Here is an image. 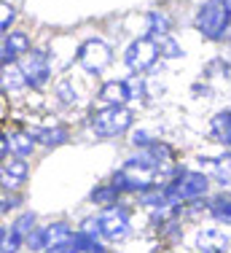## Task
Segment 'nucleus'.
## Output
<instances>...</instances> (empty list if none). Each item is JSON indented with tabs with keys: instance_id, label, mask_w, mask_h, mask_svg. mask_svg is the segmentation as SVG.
Here are the masks:
<instances>
[{
	"instance_id": "f257e3e1",
	"label": "nucleus",
	"mask_w": 231,
	"mask_h": 253,
	"mask_svg": "<svg viewBox=\"0 0 231 253\" xmlns=\"http://www.w3.org/2000/svg\"><path fill=\"white\" fill-rule=\"evenodd\" d=\"M231 22V0H204L199 5L193 25L207 41H221Z\"/></svg>"
},
{
	"instance_id": "f03ea898",
	"label": "nucleus",
	"mask_w": 231,
	"mask_h": 253,
	"mask_svg": "<svg viewBox=\"0 0 231 253\" xmlns=\"http://www.w3.org/2000/svg\"><path fill=\"white\" fill-rule=\"evenodd\" d=\"M207 189H210V178L204 172H196V170H180L178 175L164 186V191H167L172 205L193 202V200L207 194Z\"/></svg>"
},
{
	"instance_id": "7ed1b4c3",
	"label": "nucleus",
	"mask_w": 231,
	"mask_h": 253,
	"mask_svg": "<svg viewBox=\"0 0 231 253\" xmlns=\"http://www.w3.org/2000/svg\"><path fill=\"white\" fill-rule=\"evenodd\" d=\"M135 122V113L126 105H113V108H102V111L92 113V132L97 137H118Z\"/></svg>"
},
{
	"instance_id": "20e7f679",
	"label": "nucleus",
	"mask_w": 231,
	"mask_h": 253,
	"mask_svg": "<svg viewBox=\"0 0 231 253\" xmlns=\"http://www.w3.org/2000/svg\"><path fill=\"white\" fill-rule=\"evenodd\" d=\"M159 41L151 38V35H140L135 38L129 46H126L124 51V62L126 68L132 70V73H145V70H151L156 65V59H159Z\"/></svg>"
},
{
	"instance_id": "39448f33",
	"label": "nucleus",
	"mask_w": 231,
	"mask_h": 253,
	"mask_svg": "<svg viewBox=\"0 0 231 253\" xmlns=\"http://www.w3.org/2000/svg\"><path fill=\"white\" fill-rule=\"evenodd\" d=\"M76 59H78V65H81L86 73H102V70L111 65V59H113V51H111V46L105 43V41H100V38H89V41H83L81 46H78V54H76Z\"/></svg>"
},
{
	"instance_id": "423d86ee",
	"label": "nucleus",
	"mask_w": 231,
	"mask_h": 253,
	"mask_svg": "<svg viewBox=\"0 0 231 253\" xmlns=\"http://www.w3.org/2000/svg\"><path fill=\"white\" fill-rule=\"evenodd\" d=\"M100 226H102V237L108 243H121L129 234V213L124 205H111V208L100 210Z\"/></svg>"
},
{
	"instance_id": "0eeeda50",
	"label": "nucleus",
	"mask_w": 231,
	"mask_h": 253,
	"mask_svg": "<svg viewBox=\"0 0 231 253\" xmlns=\"http://www.w3.org/2000/svg\"><path fill=\"white\" fill-rule=\"evenodd\" d=\"M19 68L24 78H27V86L33 89H43L51 81V59H48V54L43 49H33L30 54H24Z\"/></svg>"
},
{
	"instance_id": "6e6552de",
	"label": "nucleus",
	"mask_w": 231,
	"mask_h": 253,
	"mask_svg": "<svg viewBox=\"0 0 231 253\" xmlns=\"http://www.w3.org/2000/svg\"><path fill=\"white\" fill-rule=\"evenodd\" d=\"M199 253H226L231 248V234L221 226H204L196 234Z\"/></svg>"
},
{
	"instance_id": "1a4fd4ad",
	"label": "nucleus",
	"mask_w": 231,
	"mask_h": 253,
	"mask_svg": "<svg viewBox=\"0 0 231 253\" xmlns=\"http://www.w3.org/2000/svg\"><path fill=\"white\" fill-rule=\"evenodd\" d=\"M30 38L27 33H19V30H11L8 35L3 38V68H8V65H14V59L19 57V54H30Z\"/></svg>"
},
{
	"instance_id": "9d476101",
	"label": "nucleus",
	"mask_w": 231,
	"mask_h": 253,
	"mask_svg": "<svg viewBox=\"0 0 231 253\" xmlns=\"http://www.w3.org/2000/svg\"><path fill=\"white\" fill-rule=\"evenodd\" d=\"M30 167L27 162L22 159V156H8V159H3V189H19V183L24 178H27Z\"/></svg>"
},
{
	"instance_id": "9b49d317",
	"label": "nucleus",
	"mask_w": 231,
	"mask_h": 253,
	"mask_svg": "<svg viewBox=\"0 0 231 253\" xmlns=\"http://www.w3.org/2000/svg\"><path fill=\"white\" fill-rule=\"evenodd\" d=\"M199 167L204 170V175L210 172L221 186H231V151L218 156V159H204L202 156V159H199Z\"/></svg>"
},
{
	"instance_id": "f8f14e48",
	"label": "nucleus",
	"mask_w": 231,
	"mask_h": 253,
	"mask_svg": "<svg viewBox=\"0 0 231 253\" xmlns=\"http://www.w3.org/2000/svg\"><path fill=\"white\" fill-rule=\"evenodd\" d=\"M97 97L105 102V108H113V105H124L129 97V86H126V81H118V78H113V81H105L100 86V92H97Z\"/></svg>"
},
{
	"instance_id": "ddd939ff",
	"label": "nucleus",
	"mask_w": 231,
	"mask_h": 253,
	"mask_svg": "<svg viewBox=\"0 0 231 253\" xmlns=\"http://www.w3.org/2000/svg\"><path fill=\"white\" fill-rule=\"evenodd\" d=\"M210 135H212V140H215V143H221V146H226L231 151V108L218 111L215 116H212Z\"/></svg>"
},
{
	"instance_id": "4468645a",
	"label": "nucleus",
	"mask_w": 231,
	"mask_h": 253,
	"mask_svg": "<svg viewBox=\"0 0 231 253\" xmlns=\"http://www.w3.org/2000/svg\"><path fill=\"white\" fill-rule=\"evenodd\" d=\"M30 137L43 146H62L68 140V129L65 126H46V129H30Z\"/></svg>"
},
{
	"instance_id": "2eb2a0df",
	"label": "nucleus",
	"mask_w": 231,
	"mask_h": 253,
	"mask_svg": "<svg viewBox=\"0 0 231 253\" xmlns=\"http://www.w3.org/2000/svg\"><path fill=\"white\" fill-rule=\"evenodd\" d=\"M5 135H8V132H5ZM8 146H11V154H14V156L27 159V156L33 154V148H35V140L30 137V132H11V135H8Z\"/></svg>"
},
{
	"instance_id": "dca6fc26",
	"label": "nucleus",
	"mask_w": 231,
	"mask_h": 253,
	"mask_svg": "<svg viewBox=\"0 0 231 253\" xmlns=\"http://www.w3.org/2000/svg\"><path fill=\"white\" fill-rule=\"evenodd\" d=\"M22 243H27V237L22 232H16L14 224H11V229L8 226L0 229V251L3 253H16L22 248Z\"/></svg>"
},
{
	"instance_id": "f3484780",
	"label": "nucleus",
	"mask_w": 231,
	"mask_h": 253,
	"mask_svg": "<svg viewBox=\"0 0 231 253\" xmlns=\"http://www.w3.org/2000/svg\"><path fill=\"white\" fill-rule=\"evenodd\" d=\"M24 86H27V78H24L22 68H16V65L3 68V92H19Z\"/></svg>"
},
{
	"instance_id": "a211bd4d",
	"label": "nucleus",
	"mask_w": 231,
	"mask_h": 253,
	"mask_svg": "<svg viewBox=\"0 0 231 253\" xmlns=\"http://www.w3.org/2000/svg\"><path fill=\"white\" fill-rule=\"evenodd\" d=\"M207 210H210V215L215 221L231 226V197H215V200L207 205Z\"/></svg>"
},
{
	"instance_id": "6ab92c4d",
	"label": "nucleus",
	"mask_w": 231,
	"mask_h": 253,
	"mask_svg": "<svg viewBox=\"0 0 231 253\" xmlns=\"http://www.w3.org/2000/svg\"><path fill=\"white\" fill-rule=\"evenodd\" d=\"M167 33H169V19L161 11H151L148 14V35L161 41V38H167Z\"/></svg>"
},
{
	"instance_id": "aec40b11",
	"label": "nucleus",
	"mask_w": 231,
	"mask_h": 253,
	"mask_svg": "<svg viewBox=\"0 0 231 253\" xmlns=\"http://www.w3.org/2000/svg\"><path fill=\"white\" fill-rule=\"evenodd\" d=\"M118 194L121 191L116 189L113 183H105V186H97L92 191V202L102 205V208H111V205H118Z\"/></svg>"
},
{
	"instance_id": "412c9836",
	"label": "nucleus",
	"mask_w": 231,
	"mask_h": 253,
	"mask_svg": "<svg viewBox=\"0 0 231 253\" xmlns=\"http://www.w3.org/2000/svg\"><path fill=\"white\" fill-rule=\"evenodd\" d=\"M43 232H46V240H48V248L51 245H57V243H62V240H68L70 237V226L65 224V221H57V224H48V226H43ZM46 248V251H48Z\"/></svg>"
},
{
	"instance_id": "4be33fe9",
	"label": "nucleus",
	"mask_w": 231,
	"mask_h": 253,
	"mask_svg": "<svg viewBox=\"0 0 231 253\" xmlns=\"http://www.w3.org/2000/svg\"><path fill=\"white\" fill-rule=\"evenodd\" d=\"M159 51L164 59H180L183 57V49H180V43L172 38V35H167V38L159 41Z\"/></svg>"
},
{
	"instance_id": "5701e85b",
	"label": "nucleus",
	"mask_w": 231,
	"mask_h": 253,
	"mask_svg": "<svg viewBox=\"0 0 231 253\" xmlns=\"http://www.w3.org/2000/svg\"><path fill=\"white\" fill-rule=\"evenodd\" d=\"M54 94L59 97V102H62V105H73V102L78 100V92H76V86H73L70 81H62V84H57V89H54Z\"/></svg>"
},
{
	"instance_id": "b1692460",
	"label": "nucleus",
	"mask_w": 231,
	"mask_h": 253,
	"mask_svg": "<svg viewBox=\"0 0 231 253\" xmlns=\"http://www.w3.org/2000/svg\"><path fill=\"white\" fill-rule=\"evenodd\" d=\"M27 248H30V251H40V253H46V248H48V240H46L43 226L27 234Z\"/></svg>"
},
{
	"instance_id": "393cba45",
	"label": "nucleus",
	"mask_w": 231,
	"mask_h": 253,
	"mask_svg": "<svg viewBox=\"0 0 231 253\" xmlns=\"http://www.w3.org/2000/svg\"><path fill=\"white\" fill-rule=\"evenodd\" d=\"M81 234H86L89 240H94V243H100V237H102V226H100V218H86L81 224V229H78Z\"/></svg>"
},
{
	"instance_id": "a878e982",
	"label": "nucleus",
	"mask_w": 231,
	"mask_h": 253,
	"mask_svg": "<svg viewBox=\"0 0 231 253\" xmlns=\"http://www.w3.org/2000/svg\"><path fill=\"white\" fill-rule=\"evenodd\" d=\"M14 229H16V232H22L24 237H27L30 232H35V213H22L19 218L14 221Z\"/></svg>"
},
{
	"instance_id": "bb28decb",
	"label": "nucleus",
	"mask_w": 231,
	"mask_h": 253,
	"mask_svg": "<svg viewBox=\"0 0 231 253\" xmlns=\"http://www.w3.org/2000/svg\"><path fill=\"white\" fill-rule=\"evenodd\" d=\"M126 86H129V97L132 100H143L145 97V81H143V76L126 78Z\"/></svg>"
},
{
	"instance_id": "cd10ccee",
	"label": "nucleus",
	"mask_w": 231,
	"mask_h": 253,
	"mask_svg": "<svg viewBox=\"0 0 231 253\" xmlns=\"http://www.w3.org/2000/svg\"><path fill=\"white\" fill-rule=\"evenodd\" d=\"M0 11H3V19H0V30H3L5 35H8V30H11V25H14V19H16V8H14V5H8V3H3V5H0Z\"/></svg>"
},
{
	"instance_id": "c85d7f7f",
	"label": "nucleus",
	"mask_w": 231,
	"mask_h": 253,
	"mask_svg": "<svg viewBox=\"0 0 231 253\" xmlns=\"http://www.w3.org/2000/svg\"><path fill=\"white\" fill-rule=\"evenodd\" d=\"M132 146L140 148V151H145L148 146H154V140H151V135H148V132L137 129V132H132Z\"/></svg>"
},
{
	"instance_id": "c756f323",
	"label": "nucleus",
	"mask_w": 231,
	"mask_h": 253,
	"mask_svg": "<svg viewBox=\"0 0 231 253\" xmlns=\"http://www.w3.org/2000/svg\"><path fill=\"white\" fill-rule=\"evenodd\" d=\"M16 205H19V200H16V197H8V194H5V197H3V205H0V213H8L11 208H16Z\"/></svg>"
},
{
	"instance_id": "7c9ffc66",
	"label": "nucleus",
	"mask_w": 231,
	"mask_h": 253,
	"mask_svg": "<svg viewBox=\"0 0 231 253\" xmlns=\"http://www.w3.org/2000/svg\"><path fill=\"white\" fill-rule=\"evenodd\" d=\"M89 253H108V251H105V248H102V245H100V243H97V245H94V248H92V251H89Z\"/></svg>"
}]
</instances>
